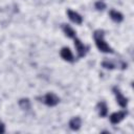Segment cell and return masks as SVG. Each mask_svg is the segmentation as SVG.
<instances>
[{"label": "cell", "instance_id": "7a4b0ae2", "mask_svg": "<svg viewBox=\"0 0 134 134\" xmlns=\"http://www.w3.org/2000/svg\"><path fill=\"white\" fill-rule=\"evenodd\" d=\"M38 99H40V102L44 103L45 105H47L48 107H54L59 104L60 98L58 95H55L52 92H48L47 94H45L43 97H38Z\"/></svg>", "mask_w": 134, "mask_h": 134}, {"label": "cell", "instance_id": "8fae6325", "mask_svg": "<svg viewBox=\"0 0 134 134\" xmlns=\"http://www.w3.org/2000/svg\"><path fill=\"white\" fill-rule=\"evenodd\" d=\"M97 110H98V114L100 117H105L108 114V107L107 104L105 102H99L97 104Z\"/></svg>", "mask_w": 134, "mask_h": 134}, {"label": "cell", "instance_id": "52a82bcc", "mask_svg": "<svg viewBox=\"0 0 134 134\" xmlns=\"http://www.w3.org/2000/svg\"><path fill=\"white\" fill-rule=\"evenodd\" d=\"M60 54H61L62 59H64V60L67 61V62H73V61H74L73 55H72V52H71V50H70L68 47H63V48L61 49Z\"/></svg>", "mask_w": 134, "mask_h": 134}, {"label": "cell", "instance_id": "7c38bea8", "mask_svg": "<svg viewBox=\"0 0 134 134\" xmlns=\"http://www.w3.org/2000/svg\"><path fill=\"white\" fill-rule=\"evenodd\" d=\"M18 104H19V107L23 110H29L30 109V100L28 98H21Z\"/></svg>", "mask_w": 134, "mask_h": 134}, {"label": "cell", "instance_id": "5b68a950", "mask_svg": "<svg viewBox=\"0 0 134 134\" xmlns=\"http://www.w3.org/2000/svg\"><path fill=\"white\" fill-rule=\"evenodd\" d=\"M126 116H127V111H124V110H122V111H117V112L112 113L109 118H110L111 124L117 125V124H119Z\"/></svg>", "mask_w": 134, "mask_h": 134}, {"label": "cell", "instance_id": "30bf717a", "mask_svg": "<svg viewBox=\"0 0 134 134\" xmlns=\"http://www.w3.org/2000/svg\"><path fill=\"white\" fill-rule=\"evenodd\" d=\"M62 29H63L64 34H65L68 38L73 39V38H75V37H76V34H75L74 29H73L71 26H69L68 24H63V25H62Z\"/></svg>", "mask_w": 134, "mask_h": 134}, {"label": "cell", "instance_id": "6da1fadb", "mask_svg": "<svg viewBox=\"0 0 134 134\" xmlns=\"http://www.w3.org/2000/svg\"><path fill=\"white\" fill-rule=\"evenodd\" d=\"M104 36H105V32L104 30L102 29H97L94 31L93 34V38H94V41H95V45L96 47L98 48L99 51L102 52H105V53H113V49L109 46V44L106 43L105 39H104Z\"/></svg>", "mask_w": 134, "mask_h": 134}, {"label": "cell", "instance_id": "9a60e30c", "mask_svg": "<svg viewBox=\"0 0 134 134\" xmlns=\"http://www.w3.org/2000/svg\"><path fill=\"white\" fill-rule=\"evenodd\" d=\"M4 132H5V126L2 121H0V134H2Z\"/></svg>", "mask_w": 134, "mask_h": 134}, {"label": "cell", "instance_id": "9c48e42d", "mask_svg": "<svg viewBox=\"0 0 134 134\" xmlns=\"http://www.w3.org/2000/svg\"><path fill=\"white\" fill-rule=\"evenodd\" d=\"M109 16H110V18H111L113 21H115V22H117V23H119V22H121V21L124 20L122 14L119 13V12H117V10H115V9H111V10L109 12Z\"/></svg>", "mask_w": 134, "mask_h": 134}, {"label": "cell", "instance_id": "3957f363", "mask_svg": "<svg viewBox=\"0 0 134 134\" xmlns=\"http://www.w3.org/2000/svg\"><path fill=\"white\" fill-rule=\"evenodd\" d=\"M112 91H113V93H114V95H115V97H116L117 104H118L121 108H126L127 105H128V98L120 92L119 88L116 87V86H114V87L112 88Z\"/></svg>", "mask_w": 134, "mask_h": 134}, {"label": "cell", "instance_id": "277c9868", "mask_svg": "<svg viewBox=\"0 0 134 134\" xmlns=\"http://www.w3.org/2000/svg\"><path fill=\"white\" fill-rule=\"evenodd\" d=\"M73 40H74V46H75V49H76V52H77V57H79V58L85 57L86 53H87L88 47L85 46V45L82 43V41H81L80 39H77L76 37L73 38Z\"/></svg>", "mask_w": 134, "mask_h": 134}, {"label": "cell", "instance_id": "ba28073f", "mask_svg": "<svg viewBox=\"0 0 134 134\" xmlns=\"http://www.w3.org/2000/svg\"><path fill=\"white\" fill-rule=\"evenodd\" d=\"M82 126V119L79 117V116H75V117H72L70 120H69V128L73 131H76L81 128Z\"/></svg>", "mask_w": 134, "mask_h": 134}, {"label": "cell", "instance_id": "5bb4252c", "mask_svg": "<svg viewBox=\"0 0 134 134\" xmlns=\"http://www.w3.org/2000/svg\"><path fill=\"white\" fill-rule=\"evenodd\" d=\"M94 6H95V8H96L97 10H104V9L106 8V4H105V2L102 1V0L96 1L95 4H94Z\"/></svg>", "mask_w": 134, "mask_h": 134}, {"label": "cell", "instance_id": "4fadbf2b", "mask_svg": "<svg viewBox=\"0 0 134 134\" xmlns=\"http://www.w3.org/2000/svg\"><path fill=\"white\" fill-rule=\"evenodd\" d=\"M102 66L104 67V68H106V69H114L116 66H115V64L113 63V62H111V61H104L103 63H102Z\"/></svg>", "mask_w": 134, "mask_h": 134}, {"label": "cell", "instance_id": "8992f818", "mask_svg": "<svg viewBox=\"0 0 134 134\" xmlns=\"http://www.w3.org/2000/svg\"><path fill=\"white\" fill-rule=\"evenodd\" d=\"M67 15H68V18H69L73 23H75V24H82V22H83V17H82L79 13H76V12H74V10H71V9H68V10H67Z\"/></svg>", "mask_w": 134, "mask_h": 134}]
</instances>
